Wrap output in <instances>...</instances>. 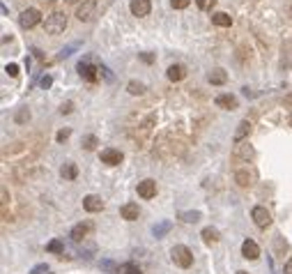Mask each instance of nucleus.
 I'll list each match as a JSON object with an SVG mask.
<instances>
[{
	"label": "nucleus",
	"instance_id": "11",
	"mask_svg": "<svg viewBox=\"0 0 292 274\" xmlns=\"http://www.w3.org/2000/svg\"><path fill=\"white\" fill-rule=\"evenodd\" d=\"M138 196L141 198H154L157 196V182L154 180H143V182H138Z\"/></svg>",
	"mask_w": 292,
	"mask_h": 274
},
{
	"label": "nucleus",
	"instance_id": "26",
	"mask_svg": "<svg viewBox=\"0 0 292 274\" xmlns=\"http://www.w3.org/2000/svg\"><path fill=\"white\" fill-rule=\"evenodd\" d=\"M46 251H51V253H65V244H62L60 240H51V242L46 244Z\"/></svg>",
	"mask_w": 292,
	"mask_h": 274
},
{
	"label": "nucleus",
	"instance_id": "34",
	"mask_svg": "<svg viewBox=\"0 0 292 274\" xmlns=\"http://www.w3.org/2000/svg\"><path fill=\"white\" fill-rule=\"evenodd\" d=\"M49 272H51V270H49V265H46V263H42V265L32 267V270H30L28 274H49Z\"/></svg>",
	"mask_w": 292,
	"mask_h": 274
},
{
	"label": "nucleus",
	"instance_id": "21",
	"mask_svg": "<svg viewBox=\"0 0 292 274\" xmlns=\"http://www.w3.org/2000/svg\"><path fill=\"white\" fill-rule=\"evenodd\" d=\"M60 175L65 177V180H76V175H78V168H76V164L67 161V164L60 168Z\"/></svg>",
	"mask_w": 292,
	"mask_h": 274
},
{
	"label": "nucleus",
	"instance_id": "35",
	"mask_svg": "<svg viewBox=\"0 0 292 274\" xmlns=\"http://www.w3.org/2000/svg\"><path fill=\"white\" fill-rule=\"evenodd\" d=\"M69 136H72V129H60L58 134H55V141H58V143H62V141H67Z\"/></svg>",
	"mask_w": 292,
	"mask_h": 274
},
{
	"label": "nucleus",
	"instance_id": "4",
	"mask_svg": "<svg viewBox=\"0 0 292 274\" xmlns=\"http://www.w3.org/2000/svg\"><path fill=\"white\" fill-rule=\"evenodd\" d=\"M95 14H97V2H95V0H83L81 5H78V9H76V19L83 23L92 21Z\"/></svg>",
	"mask_w": 292,
	"mask_h": 274
},
{
	"label": "nucleus",
	"instance_id": "13",
	"mask_svg": "<svg viewBox=\"0 0 292 274\" xmlns=\"http://www.w3.org/2000/svg\"><path fill=\"white\" fill-rule=\"evenodd\" d=\"M242 256L246 260H255L260 256V247H258L253 240H244V244H242Z\"/></svg>",
	"mask_w": 292,
	"mask_h": 274
},
{
	"label": "nucleus",
	"instance_id": "28",
	"mask_svg": "<svg viewBox=\"0 0 292 274\" xmlns=\"http://www.w3.org/2000/svg\"><path fill=\"white\" fill-rule=\"evenodd\" d=\"M81 145L85 148V150H95V148L99 145V141H97V136H92V134H88V136H83Z\"/></svg>",
	"mask_w": 292,
	"mask_h": 274
},
{
	"label": "nucleus",
	"instance_id": "41",
	"mask_svg": "<svg viewBox=\"0 0 292 274\" xmlns=\"http://www.w3.org/2000/svg\"><path fill=\"white\" fill-rule=\"evenodd\" d=\"M30 53L35 55V58H37L39 62H44V53H42V51H39V49H30Z\"/></svg>",
	"mask_w": 292,
	"mask_h": 274
},
{
	"label": "nucleus",
	"instance_id": "17",
	"mask_svg": "<svg viewBox=\"0 0 292 274\" xmlns=\"http://www.w3.org/2000/svg\"><path fill=\"white\" fill-rule=\"evenodd\" d=\"M166 76L170 78L172 83H177V81H182V78L187 76V67L184 65H170L168 72H166Z\"/></svg>",
	"mask_w": 292,
	"mask_h": 274
},
{
	"label": "nucleus",
	"instance_id": "37",
	"mask_svg": "<svg viewBox=\"0 0 292 274\" xmlns=\"http://www.w3.org/2000/svg\"><path fill=\"white\" fill-rule=\"evenodd\" d=\"M72 111H74V101H65V104L60 106V113L62 115H69Z\"/></svg>",
	"mask_w": 292,
	"mask_h": 274
},
{
	"label": "nucleus",
	"instance_id": "32",
	"mask_svg": "<svg viewBox=\"0 0 292 274\" xmlns=\"http://www.w3.org/2000/svg\"><path fill=\"white\" fill-rule=\"evenodd\" d=\"M122 272L124 274H143V270L136 263H127V265H122Z\"/></svg>",
	"mask_w": 292,
	"mask_h": 274
},
{
	"label": "nucleus",
	"instance_id": "5",
	"mask_svg": "<svg viewBox=\"0 0 292 274\" xmlns=\"http://www.w3.org/2000/svg\"><path fill=\"white\" fill-rule=\"evenodd\" d=\"M42 21V14H39V9H35V7H28V9H23L21 12V16H19V23H21V28H35L37 23Z\"/></svg>",
	"mask_w": 292,
	"mask_h": 274
},
{
	"label": "nucleus",
	"instance_id": "9",
	"mask_svg": "<svg viewBox=\"0 0 292 274\" xmlns=\"http://www.w3.org/2000/svg\"><path fill=\"white\" fill-rule=\"evenodd\" d=\"M90 230H92V224H90V221H81V224H76L74 228H72L69 237H72L74 242H81V240H85V237L90 235Z\"/></svg>",
	"mask_w": 292,
	"mask_h": 274
},
{
	"label": "nucleus",
	"instance_id": "25",
	"mask_svg": "<svg viewBox=\"0 0 292 274\" xmlns=\"http://www.w3.org/2000/svg\"><path fill=\"white\" fill-rule=\"evenodd\" d=\"M235 180H237V184H240V187H248L253 177H251V173H248V171H237V173H235Z\"/></svg>",
	"mask_w": 292,
	"mask_h": 274
},
{
	"label": "nucleus",
	"instance_id": "40",
	"mask_svg": "<svg viewBox=\"0 0 292 274\" xmlns=\"http://www.w3.org/2000/svg\"><path fill=\"white\" fill-rule=\"evenodd\" d=\"M141 60L145 62V65H152V62H154V55L152 53H141Z\"/></svg>",
	"mask_w": 292,
	"mask_h": 274
},
{
	"label": "nucleus",
	"instance_id": "43",
	"mask_svg": "<svg viewBox=\"0 0 292 274\" xmlns=\"http://www.w3.org/2000/svg\"><path fill=\"white\" fill-rule=\"evenodd\" d=\"M285 274H292V260H288V263H285Z\"/></svg>",
	"mask_w": 292,
	"mask_h": 274
},
{
	"label": "nucleus",
	"instance_id": "18",
	"mask_svg": "<svg viewBox=\"0 0 292 274\" xmlns=\"http://www.w3.org/2000/svg\"><path fill=\"white\" fill-rule=\"evenodd\" d=\"M207 81H210L212 85H223L225 81H228V74H225V69L217 67V69H212L210 74H207Z\"/></svg>",
	"mask_w": 292,
	"mask_h": 274
},
{
	"label": "nucleus",
	"instance_id": "19",
	"mask_svg": "<svg viewBox=\"0 0 292 274\" xmlns=\"http://www.w3.org/2000/svg\"><path fill=\"white\" fill-rule=\"evenodd\" d=\"M212 23H214V25H219V28H230L232 16L225 14V12H217V14H212Z\"/></svg>",
	"mask_w": 292,
	"mask_h": 274
},
{
	"label": "nucleus",
	"instance_id": "39",
	"mask_svg": "<svg viewBox=\"0 0 292 274\" xmlns=\"http://www.w3.org/2000/svg\"><path fill=\"white\" fill-rule=\"evenodd\" d=\"M5 72H7L9 76H19V65H14V62H9L7 67H5Z\"/></svg>",
	"mask_w": 292,
	"mask_h": 274
},
{
	"label": "nucleus",
	"instance_id": "24",
	"mask_svg": "<svg viewBox=\"0 0 292 274\" xmlns=\"http://www.w3.org/2000/svg\"><path fill=\"white\" fill-rule=\"evenodd\" d=\"M170 228H172L170 221H161V224H157V226L152 228V233H154V237H164L166 233H170Z\"/></svg>",
	"mask_w": 292,
	"mask_h": 274
},
{
	"label": "nucleus",
	"instance_id": "1",
	"mask_svg": "<svg viewBox=\"0 0 292 274\" xmlns=\"http://www.w3.org/2000/svg\"><path fill=\"white\" fill-rule=\"evenodd\" d=\"M170 258H172V263L177 267H182V270H187V267L194 265V253H191V249L184 247V244H175V247H172Z\"/></svg>",
	"mask_w": 292,
	"mask_h": 274
},
{
	"label": "nucleus",
	"instance_id": "33",
	"mask_svg": "<svg viewBox=\"0 0 292 274\" xmlns=\"http://www.w3.org/2000/svg\"><path fill=\"white\" fill-rule=\"evenodd\" d=\"M101 270H106V272H120V265L113 263V260H101Z\"/></svg>",
	"mask_w": 292,
	"mask_h": 274
},
{
	"label": "nucleus",
	"instance_id": "16",
	"mask_svg": "<svg viewBox=\"0 0 292 274\" xmlns=\"http://www.w3.org/2000/svg\"><path fill=\"white\" fill-rule=\"evenodd\" d=\"M120 214H122V219L136 221V219H138V214H141V210H138L136 203H124V205L120 207Z\"/></svg>",
	"mask_w": 292,
	"mask_h": 274
},
{
	"label": "nucleus",
	"instance_id": "15",
	"mask_svg": "<svg viewBox=\"0 0 292 274\" xmlns=\"http://www.w3.org/2000/svg\"><path fill=\"white\" fill-rule=\"evenodd\" d=\"M248 134H251V122L242 120L240 125H237V129H235V136H232V141H235V143H244V141L248 138Z\"/></svg>",
	"mask_w": 292,
	"mask_h": 274
},
{
	"label": "nucleus",
	"instance_id": "3",
	"mask_svg": "<svg viewBox=\"0 0 292 274\" xmlns=\"http://www.w3.org/2000/svg\"><path fill=\"white\" fill-rule=\"evenodd\" d=\"M92 62H95V58H92V55H85V58H83V60L78 62V67H76V69H78V74H81V78H85V81H90V83H95V81L99 78V65L95 67Z\"/></svg>",
	"mask_w": 292,
	"mask_h": 274
},
{
	"label": "nucleus",
	"instance_id": "30",
	"mask_svg": "<svg viewBox=\"0 0 292 274\" xmlns=\"http://www.w3.org/2000/svg\"><path fill=\"white\" fill-rule=\"evenodd\" d=\"M195 5H198V9H202V12H212V7L217 5V0H195Z\"/></svg>",
	"mask_w": 292,
	"mask_h": 274
},
{
	"label": "nucleus",
	"instance_id": "7",
	"mask_svg": "<svg viewBox=\"0 0 292 274\" xmlns=\"http://www.w3.org/2000/svg\"><path fill=\"white\" fill-rule=\"evenodd\" d=\"M101 164H108V166H118V164H122V159H124V154L120 152V150H115V148H106V150H101Z\"/></svg>",
	"mask_w": 292,
	"mask_h": 274
},
{
	"label": "nucleus",
	"instance_id": "27",
	"mask_svg": "<svg viewBox=\"0 0 292 274\" xmlns=\"http://www.w3.org/2000/svg\"><path fill=\"white\" fill-rule=\"evenodd\" d=\"M78 46H81V42H74V44L65 46V49H62L60 53H58V60H65V58H69V55L74 53V51H76V49H78Z\"/></svg>",
	"mask_w": 292,
	"mask_h": 274
},
{
	"label": "nucleus",
	"instance_id": "42",
	"mask_svg": "<svg viewBox=\"0 0 292 274\" xmlns=\"http://www.w3.org/2000/svg\"><path fill=\"white\" fill-rule=\"evenodd\" d=\"M9 200H7V189H5V187H2V205H7Z\"/></svg>",
	"mask_w": 292,
	"mask_h": 274
},
{
	"label": "nucleus",
	"instance_id": "38",
	"mask_svg": "<svg viewBox=\"0 0 292 274\" xmlns=\"http://www.w3.org/2000/svg\"><path fill=\"white\" fill-rule=\"evenodd\" d=\"M189 2H191V0H170V5L175 9H184V7H189Z\"/></svg>",
	"mask_w": 292,
	"mask_h": 274
},
{
	"label": "nucleus",
	"instance_id": "29",
	"mask_svg": "<svg viewBox=\"0 0 292 274\" xmlns=\"http://www.w3.org/2000/svg\"><path fill=\"white\" fill-rule=\"evenodd\" d=\"M14 120L19 122V125H23V122H28V120H30V111H28V108H21V111H16Z\"/></svg>",
	"mask_w": 292,
	"mask_h": 274
},
{
	"label": "nucleus",
	"instance_id": "10",
	"mask_svg": "<svg viewBox=\"0 0 292 274\" xmlns=\"http://www.w3.org/2000/svg\"><path fill=\"white\" fill-rule=\"evenodd\" d=\"M83 207H85L88 212H101V210H104V200H101V196L88 194V196L83 198Z\"/></svg>",
	"mask_w": 292,
	"mask_h": 274
},
{
	"label": "nucleus",
	"instance_id": "8",
	"mask_svg": "<svg viewBox=\"0 0 292 274\" xmlns=\"http://www.w3.org/2000/svg\"><path fill=\"white\" fill-rule=\"evenodd\" d=\"M129 9H131L134 16L141 19V16H147L152 12V2L150 0H131V2H129Z\"/></svg>",
	"mask_w": 292,
	"mask_h": 274
},
{
	"label": "nucleus",
	"instance_id": "22",
	"mask_svg": "<svg viewBox=\"0 0 292 274\" xmlns=\"http://www.w3.org/2000/svg\"><path fill=\"white\" fill-rule=\"evenodd\" d=\"M145 90H147V85L141 83V81H129V83H127V92H129V95H134V97L145 95Z\"/></svg>",
	"mask_w": 292,
	"mask_h": 274
},
{
	"label": "nucleus",
	"instance_id": "6",
	"mask_svg": "<svg viewBox=\"0 0 292 274\" xmlns=\"http://www.w3.org/2000/svg\"><path fill=\"white\" fill-rule=\"evenodd\" d=\"M251 217H253V224L258 226V228H269L271 226V214L267 212V207L255 205L253 212H251Z\"/></svg>",
	"mask_w": 292,
	"mask_h": 274
},
{
	"label": "nucleus",
	"instance_id": "23",
	"mask_svg": "<svg viewBox=\"0 0 292 274\" xmlns=\"http://www.w3.org/2000/svg\"><path fill=\"white\" fill-rule=\"evenodd\" d=\"M177 217H180V221H184V224H195V221H200V212H198V210H189V212H180Z\"/></svg>",
	"mask_w": 292,
	"mask_h": 274
},
{
	"label": "nucleus",
	"instance_id": "12",
	"mask_svg": "<svg viewBox=\"0 0 292 274\" xmlns=\"http://www.w3.org/2000/svg\"><path fill=\"white\" fill-rule=\"evenodd\" d=\"M214 104H217L219 108H225V111H235V108L240 106V101H237L235 95H219V97L214 99Z\"/></svg>",
	"mask_w": 292,
	"mask_h": 274
},
{
	"label": "nucleus",
	"instance_id": "2",
	"mask_svg": "<svg viewBox=\"0 0 292 274\" xmlns=\"http://www.w3.org/2000/svg\"><path fill=\"white\" fill-rule=\"evenodd\" d=\"M44 28L49 35H60V32H65L67 30V14H62V12L49 14L44 21Z\"/></svg>",
	"mask_w": 292,
	"mask_h": 274
},
{
	"label": "nucleus",
	"instance_id": "20",
	"mask_svg": "<svg viewBox=\"0 0 292 274\" xmlns=\"http://www.w3.org/2000/svg\"><path fill=\"white\" fill-rule=\"evenodd\" d=\"M202 240H205V244H217L219 240H221V233H219L217 228H212V226H207V228H202Z\"/></svg>",
	"mask_w": 292,
	"mask_h": 274
},
{
	"label": "nucleus",
	"instance_id": "36",
	"mask_svg": "<svg viewBox=\"0 0 292 274\" xmlns=\"http://www.w3.org/2000/svg\"><path fill=\"white\" fill-rule=\"evenodd\" d=\"M39 85H42L44 90H49V88L53 85V76H51V74H44V76H42V81H39Z\"/></svg>",
	"mask_w": 292,
	"mask_h": 274
},
{
	"label": "nucleus",
	"instance_id": "45",
	"mask_svg": "<svg viewBox=\"0 0 292 274\" xmlns=\"http://www.w3.org/2000/svg\"><path fill=\"white\" fill-rule=\"evenodd\" d=\"M237 274H248V272H244V270H240V272H237Z\"/></svg>",
	"mask_w": 292,
	"mask_h": 274
},
{
	"label": "nucleus",
	"instance_id": "31",
	"mask_svg": "<svg viewBox=\"0 0 292 274\" xmlns=\"http://www.w3.org/2000/svg\"><path fill=\"white\" fill-rule=\"evenodd\" d=\"M99 76H104L106 81H108V83H113V81H115V76H113V72L108 67H106V65H99Z\"/></svg>",
	"mask_w": 292,
	"mask_h": 274
},
{
	"label": "nucleus",
	"instance_id": "14",
	"mask_svg": "<svg viewBox=\"0 0 292 274\" xmlns=\"http://www.w3.org/2000/svg\"><path fill=\"white\" fill-rule=\"evenodd\" d=\"M235 157H237V159H244V161H251L255 157V150L253 148H251V145L248 143H237L235 145Z\"/></svg>",
	"mask_w": 292,
	"mask_h": 274
},
{
	"label": "nucleus",
	"instance_id": "44",
	"mask_svg": "<svg viewBox=\"0 0 292 274\" xmlns=\"http://www.w3.org/2000/svg\"><path fill=\"white\" fill-rule=\"evenodd\" d=\"M285 104H288V106H292V95H285Z\"/></svg>",
	"mask_w": 292,
	"mask_h": 274
}]
</instances>
